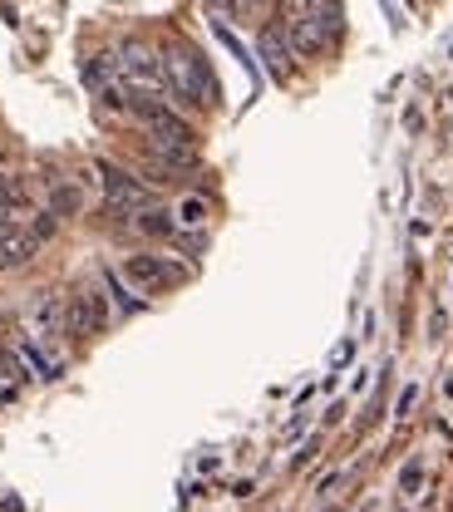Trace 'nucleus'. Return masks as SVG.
I'll list each match as a JSON object with an SVG mask.
<instances>
[{
	"mask_svg": "<svg viewBox=\"0 0 453 512\" xmlns=\"http://www.w3.org/2000/svg\"><path fill=\"white\" fill-rule=\"evenodd\" d=\"M163 74H168V94H178L183 104H217V79H212V69L207 60L188 50V45H168L163 50Z\"/></svg>",
	"mask_w": 453,
	"mask_h": 512,
	"instance_id": "1",
	"label": "nucleus"
},
{
	"mask_svg": "<svg viewBox=\"0 0 453 512\" xmlns=\"http://www.w3.org/2000/svg\"><path fill=\"white\" fill-rule=\"evenodd\" d=\"M119 79L129 84L133 94H168V74H163V55L143 40H124L119 55H114Z\"/></svg>",
	"mask_w": 453,
	"mask_h": 512,
	"instance_id": "2",
	"label": "nucleus"
},
{
	"mask_svg": "<svg viewBox=\"0 0 453 512\" xmlns=\"http://www.w3.org/2000/svg\"><path fill=\"white\" fill-rule=\"evenodd\" d=\"M129 109L138 114V119H143V124H148L153 148H178V153H193V148H197L193 124H188L183 114H173L163 99H133Z\"/></svg>",
	"mask_w": 453,
	"mask_h": 512,
	"instance_id": "3",
	"label": "nucleus"
},
{
	"mask_svg": "<svg viewBox=\"0 0 453 512\" xmlns=\"http://www.w3.org/2000/svg\"><path fill=\"white\" fill-rule=\"evenodd\" d=\"M335 30H340V5L330 0L321 15H306V20H286V40H291V50L301 55V60H316L325 45L335 40Z\"/></svg>",
	"mask_w": 453,
	"mask_h": 512,
	"instance_id": "4",
	"label": "nucleus"
},
{
	"mask_svg": "<svg viewBox=\"0 0 453 512\" xmlns=\"http://www.w3.org/2000/svg\"><path fill=\"white\" fill-rule=\"evenodd\" d=\"M124 281H133V291H168V286L188 281V271L173 256L133 252V256H124Z\"/></svg>",
	"mask_w": 453,
	"mask_h": 512,
	"instance_id": "5",
	"label": "nucleus"
},
{
	"mask_svg": "<svg viewBox=\"0 0 453 512\" xmlns=\"http://www.w3.org/2000/svg\"><path fill=\"white\" fill-rule=\"evenodd\" d=\"M104 330H109V296L79 286L65 301V335H104Z\"/></svg>",
	"mask_w": 453,
	"mask_h": 512,
	"instance_id": "6",
	"label": "nucleus"
},
{
	"mask_svg": "<svg viewBox=\"0 0 453 512\" xmlns=\"http://www.w3.org/2000/svg\"><path fill=\"white\" fill-rule=\"evenodd\" d=\"M99 178H104V192H109V207H119V212H143V207H153V192L143 188L133 173H124V168L99 163Z\"/></svg>",
	"mask_w": 453,
	"mask_h": 512,
	"instance_id": "7",
	"label": "nucleus"
},
{
	"mask_svg": "<svg viewBox=\"0 0 453 512\" xmlns=\"http://www.w3.org/2000/svg\"><path fill=\"white\" fill-rule=\"evenodd\" d=\"M25 335H35L40 345H50V340H60L65 335V301L60 296H50V291H40L30 306H25Z\"/></svg>",
	"mask_w": 453,
	"mask_h": 512,
	"instance_id": "8",
	"label": "nucleus"
},
{
	"mask_svg": "<svg viewBox=\"0 0 453 512\" xmlns=\"http://www.w3.org/2000/svg\"><path fill=\"white\" fill-rule=\"evenodd\" d=\"M10 350H15V360L25 365V375H35V380H60V360H50V355H45V345H40L35 335L15 340Z\"/></svg>",
	"mask_w": 453,
	"mask_h": 512,
	"instance_id": "9",
	"label": "nucleus"
},
{
	"mask_svg": "<svg viewBox=\"0 0 453 512\" xmlns=\"http://www.w3.org/2000/svg\"><path fill=\"white\" fill-rule=\"evenodd\" d=\"M291 40H286V30L281 25H266L261 30V60H266V69L276 74V79H291Z\"/></svg>",
	"mask_w": 453,
	"mask_h": 512,
	"instance_id": "10",
	"label": "nucleus"
},
{
	"mask_svg": "<svg viewBox=\"0 0 453 512\" xmlns=\"http://www.w3.org/2000/svg\"><path fill=\"white\" fill-rule=\"evenodd\" d=\"M35 252H40L35 232H30V227H25V232H20V227H10V232L0 237V271H15V266H25V261H30Z\"/></svg>",
	"mask_w": 453,
	"mask_h": 512,
	"instance_id": "11",
	"label": "nucleus"
},
{
	"mask_svg": "<svg viewBox=\"0 0 453 512\" xmlns=\"http://www.w3.org/2000/svg\"><path fill=\"white\" fill-rule=\"evenodd\" d=\"M20 380H25V365L15 360V350L0 345V404H10L20 394Z\"/></svg>",
	"mask_w": 453,
	"mask_h": 512,
	"instance_id": "12",
	"label": "nucleus"
},
{
	"mask_svg": "<svg viewBox=\"0 0 453 512\" xmlns=\"http://www.w3.org/2000/svg\"><path fill=\"white\" fill-rule=\"evenodd\" d=\"M79 207H84V192L74 188V183H55V188H50V212H55L60 222H65V217H74Z\"/></svg>",
	"mask_w": 453,
	"mask_h": 512,
	"instance_id": "13",
	"label": "nucleus"
},
{
	"mask_svg": "<svg viewBox=\"0 0 453 512\" xmlns=\"http://www.w3.org/2000/svg\"><path fill=\"white\" fill-rule=\"evenodd\" d=\"M138 227H143L148 237H173V232H178V217H173V212H158V207H143Z\"/></svg>",
	"mask_w": 453,
	"mask_h": 512,
	"instance_id": "14",
	"label": "nucleus"
},
{
	"mask_svg": "<svg viewBox=\"0 0 453 512\" xmlns=\"http://www.w3.org/2000/svg\"><path fill=\"white\" fill-rule=\"evenodd\" d=\"M104 286H109V291H114V301H119V306H124V311H143V306H148V301H143V296H138V291H129V286H124V281H119V271H104Z\"/></svg>",
	"mask_w": 453,
	"mask_h": 512,
	"instance_id": "15",
	"label": "nucleus"
},
{
	"mask_svg": "<svg viewBox=\"0 0 453 512\" xmlns=\"http://www.w3.org/2000/svg\"><path fill=\"white\" fill-rule=\"evenodd\" d=\"M202 222H207V202L188 197V202L178 207V227H202Z\"/></svg>",
	"mask_w": 453,
	"mask_h": 512,
	"instance_id": "16",
	"label": "nucleus"
},
{
	"mask_svg": "<svg viewBox=\"0 0 453 512\" xmlns=\"http://www.w3.org/2000/svg\"><path fill=\"white\" fill-rule=\"evenodd\" d=\"M330 0H286V20H306V15H321Z\"/></svg>",
	"mask_w": 453,
	"mask_h": 512,
	"instance_id": "17",
	"label": "nucleus"
},
{
	"mask_svg": "<svg viewBox=\"0 0 453 512\" xmlns=\"http://www.w3.org/2000/svg\"><path fill=\"white\" fill-rule=\"evenodd\" d=\"M414 399H419V389L409 384V389H404V399H399V414H409V409H414Z\"/></svg>",
	"mask_w": 453,
	"mask_h": 512,
	"instance_id": "18",
	"label": "nucleus"
},
{
	"mask_svg": "<svg viewBox=\"0 0 453 512\" xmlns=\"http://www.w3.org/2000/svg\"><path fill=\"white\" fill-rule=\"evenodd\" d=\"M232 5H237V0H212V10H222V15H227Z\"/></svg>",
	"mask_w": 453,
	"mask_h": 512,
	"instance_id": "19",
	"label": "nucleus"
}]
</instances>
